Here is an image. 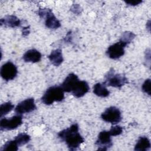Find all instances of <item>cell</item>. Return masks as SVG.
Listing matches in <instances>:
<instances>
[{"instance_id":"6da1fadb","label":"cell","mask_w":151,"mask_h":151,"mask_svg":"<svg viewBox=\"0 0 151 151\" xmlns=\"http://www.w3.org/2000/svg\"><path fill=\"white\" fill-rule=\"evenodd\" d=\"M78 130V125L74 123L58 133V137L65 142L70 150H77L84 142V138L80 134Z\"/></svg>"},{"instance_id":"7a4b0ae2","label":"cell","mask_w":151,"mask_h":151,"mask_svg":"<svg viewBox=\"0 0 151 151\" xmlns=\"http://www.w3.org/2000/svg\"><path fill=\"white\" fill-rule=\"evenodd\" d=\"M64 99V91L61 87L54 86L47 89L41 97L42 102L45 105H51L54 102H60Z\"/></svg>"},{"instance_id":"3957f363","label":"cell","mask_w":151,"mask_h":151,"mask_svg":"<svg viewBox=\"0 0 151 151\" xmlns=\"http://www.w3.org/2000/svg\"><path fill=\"white\" fill-rule=\"evenodd\" d=\"M105 81L104 84L106 86H111L120 88L123 86L128 83V80L125 76L121 74H117L113 68H111L105 76Z\"/></svg>"},{"instance_id":"277c9868","label":"cell","mask_w":151,"mask_h":151,"mask_svg":"<svg viewBox=\"0 0 151 151\" xmlns=\"http://www.w3.org/2000/svg\"><path fill=\"white\" fill-rule=\"evenodd\" d=\"M38 15L40 18L45 19V25L50 29H57L61 27L60 21L55 17L52 10L47 8H40Z\"/></svg>"},{"instance_id":"5b68a950","label":"cell","mask_w":151,"mask_h":151,"mask_svg":"<svg viewBox=\"0 0 151 151\" xmlns=\"http://www.w3.org/2000/svg\"><path fill=\"white\" fill-rule=\"evenodd\" d=\"M101 118L106 122L116 124L122 120V113L119 109L115 106L107 108L101 114Z\"/></svg>"},{"instance_id":"8992f818","label":"cell","mask_w":151,"mask_h":151,"mask_svg":"<svg viewBox=\"0 0 151 151\" xmlns=\"http://www.w3.org/2000/svg\"><path fill=\"white\" fill-rule=\"evenodd\" d=\"M127 45V44L119 40L118 42L108 47L106 51V54L111 59H119L124 54V48Z\"/></svg>"},{"instance_id":"52a82bcc","label":"cell","mask_w":151,"mask_h":151,"mask_svg":"<svg viewBox=\"0 0 151 151\" xmlns=\"http://www.w3.org/2000/svg\"><path fill=\"white\" fill-rule=\"evenodd\" d=\"M22 123V117L17 114L10 119L2 118L0 121L1 130H11L17 129Z\"/></svg>"},{"instance_id":"ba28073f","label":"cell","mask_w":151,"mask_h":151,"mask_svg":"<svg viewBox=\"0 0 151 151\" xmlns=\"http://www.w3.org/2000/svg\"><path fill=\"white\" fill-rule=\"evenodd\" d=\"M17 73V67L11 61H7L1 66L0 70L1 76L6 81L14 79Z\"/></svg>"},{"instance_id":"9c48e42d","label":"cell","mask_w":151,"mask_h":151,"mask_svg":"<svg viewBox=\"0 0 151 151\" xmlns=\"http://www.w3.org/2000/svg\"><path fill=\"white\" fill-rule=\"evenodd\" d=\"M111 135L109 131L103 130L99 134L95 145L98 146L99 150H107L113 145Z\"/></svg>"},{"instance_id":"30bf717a","label":"cell","mask_w":151,"mask_h":151,"mask_svg":"<svg viewBox=\"0 0 151 151\" xmlns=\"http://www.w3.org/2000/svg\"><path fill=\"white\" fill-rule=\"evenodd\" d=\"M37 109L34 98L27 99L19 103L15 108V111L17 114L22 115L33 111Z\"/></svg>"},{"instance_id":"8fae6325","label":"cell","mask_w":151,"mask_h":151,"mask_svg":"<svg viewBox=\"0 0 151 151\" xmlns=\"http://www.w3.org/2000/svg\"><path fill=\"white\" fill-rule=\"evenodd\" d=\"M79 80L76 74L70 73L66 77L60 86L64 92L71 93Z\"/></svg>"},{"instance_id":"7c38bea8","label":"cell","mask_w":151,"mask_h":151,"mask_svg":"<svg viewBox=\"0 0 151 151\" xmlns=\"http://www.w3.org/2000/svg\"><path fill=\"white\" fill-rule=\"evenodd\" d=\"M89 90L90 87L86 81L79 80L71 93L74 97L77 98H80L87 93Z\"/></svg>"},{"instance_id":"4fadbf2b","label":"cell","mask_w":151,"mask_h":151,"mask_svg":"<svg viewBox=\"0 0 151 151\" xmlns=\"http://www.w3.org/2000/svg\"><path fill=\"white\" fill-rule=\"evenodd\" d=\"M1 25H4L5 27L15 28L21 25V20L14 15H8L5 16L0 19Z\"/></svg>"},{"instance_id":"5bb4252c","label":"cell","mask_w":151,"mask_h":151,"mask_svg":"<svg viewBox=\"0 0 151 151\" xmlns=\"http://www.w3.org/2000/svg\"><path fill=\"white\" fill-rule=\"evenodd\" d=\"M42 57L40 51L36 49H31L25 52L23 55L22 59L26 63H37L39 62Z\"/></svg>"},{"instance_id":"9a60e30c","label":"cell","mask_w":151,"mask_h":151,"mask_svg":"<svg viewBox=\"0 0 151 151\" xmlns=\"http://www.w3.org/2000/svg\"><path fill=\"white\" fill-rule=\"evenodd\" d=\"M48 58L52 65L56 67L59 66L64 60L61 49L57 48L52 50Z\"/></svg>"},{"instance_id":"2e32d148","label":"cell","mask_w":151,"mask_h":151,"mask_svg":"<svg viewBox=\"0 0 151 151\" xmlns=\"http://www.w3.org/2000/svg\"><path fill=\"white\" fill-rule=\"evenodd\" d=\"M150 148L149 139L146 136H140L134 146L136 151H146Z\"/></svg>"},{"instance_id":"e0dca14e","label":"cell","mask_w":151,"mask_h":151,"mask_svg":"<svg viewBox=\"0 0 151 151\" xmlns=\"http://www.w3.org/2000/svg\"><path fill=\"white\" fill-rule=\"evenodd\" d=\"M93 93L97 96L100 97H106L109 96L110 91L106 88L104 83H96L93 87Z\"/></svg>"},{"instance_id":"ac0fdd59","label":"cell","mask_w":151,"mask_h":151,"mask_svg":"<svg viewBox=\"0 0 151 151\" xmlns=\"http://www.w3.org/2000/svg\"><path fill=\"white\" fill-rule=\"evenodd\" d=\"M14 140L16 141L18 146L19 147L28 143L31 140V137L29 135H28L27 133H19L15 137Z\"/></svg>"},{"instance_id":"d6986e66","label":"cell","mask_w":151,"mask_h":151,"mask_svg":"<svg viewBox=\"0 0 151 151\" xmlns=\"http://www.w3.org/2000/svg\"><path fill=\"white\" fill-rule=\"evenodd\" d=\"M14 108V105L10 101L5 102L1 105L0 107V115L1 117L7 114L9 112L12 110Z\"/></svg>"},{"instance_id":"ffe728a7","label":"cell","mask_w":151,"mask_h":151,"mask_svg":"<svg viewBox=\"0 0 151 151\" xmlns=\"http://www.w3.org/2000/svg\"><path fill=\"white\" fill-rule=\"evenodd\" d=\"M18 145L16 141L14 139L12 140H9L6 142L5 145L1 149V150L4 151H17L18 149Z\"/></svg>"},{"instance_id":"44dd1931","label":"cell","mask_w":151,"mask_h":151,"mask_svg":"<svg viewBox=\"0 0 151 151\" xmlns=\"http://www.w3.org/2000/svg\"><path fill=\"white\" fill-rule=\"evenodd\" d=\"M134 37L135 34L133 32L130 31H126L122 34V36L119 40L125 42L128 45L132 42V41L134 38Z\"/></svg>"},{"instance_id":"7402d4cb","label":"cell","mask_w":151,"mask_h":151,"mask_svg":"<svg viewBox=\"0 0 151 151\" xmlns=\"http://www.w3.org/2000/svg\"><path fill=\"white\" fill-rule=\"evenodd\" d=\"M109 132L111 136H119L122 133L123 127L120 126H112Z\"/></svg>"},{"instance_id":"603a6c76","label":"cell","mask_w":151,"mask_h":151,"mask_svg":"<svg viewBox=\"0 0 151 151\" xmlns=\"http://www.w3.org/2000/svg\"><path fill=\"white\" fill-rule=\"evenodd\" d=\"M142 90L145 93L150 96V79H146L144 81L142 86Z\"/></svg>"},{"instance_id":"cb8c5ba5","label":"cell","mask_w":151,"mask_h":151,"mask_svg":"<svg viewBox=\"0 0 151 151\" xmlns=\"http://www.w3.org/2000/svg\"><path fill=\"white\" fill-rule=\"evenodd\" d=\"M70 9L73 13L76 14H79L80 13H81V7L78 4H73L71 7Z\"/></svg>"},{"instance_id":"d4e9b609","label":"cell","mask_w":151,"mask_h":151,"mask_svg":"<svg viewBox=\"0 0 151 151\" xmlns=\"http://www.w3.org/2000/svg\"><path fill=\"white\" fill-rule=\"evenodd\" d=\"M125 3L130 6H136L142 2L141 0H130V1H125Z\"/></svg>"},{"instance_id":"484cf974","label":"cell","mask_w":151,"mask_h":151,"mask_svg":"<svg viewBox=\"0 0 151 151\" xmlns=\"http://www.w3.org/2000/svg\"><path fill=\"white\" fill-rule=\"evenodd\" d=\"M22 35L23 36H27L29 34V29L28 27H24L22 31Z\"/></svg>"}]
</instances>
